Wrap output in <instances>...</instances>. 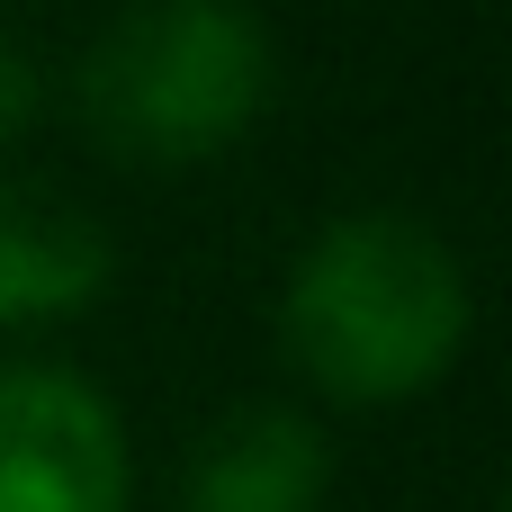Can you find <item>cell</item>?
Masks as SVG:
<instances>
[{"instance_id": "1", "label": "cell", "mask_w": 512, "mask_h": 512, "mask_svg": "<svg viewBox=\"0 0 512 512\" xmlns=\"http://www.w3.org/2000/svg\"><path fill=\"white\" fill-rule=\"evenodd\" d=\"M279 351L333 405H405L468 351V270L423 216H342L279 288Z\"/></svg>"}, {"instance_id": "2", "label": "cell", "mask_w": 512, "mask_h": 512, "mask_svg": "<svg viewBox=\"0 0 512 512\" xmlns=\"http://www.w3.org/2000/svg\"><path fill=\"white\" fill-rule=\"evenodd\" d=\"M270 90L279 54L243 0H126L72 72L81 126L117 162H207L261 126Z\"/></svg>"}, {"instance_id": "3", "label": "cell", "mask_w": 512, "mask_h": 512, "mask_svg": "<svg viewBox=\"0 0 512 512\" xmlns=\"http://www.w3.org/2000/svg\"><path fill=\"white\" fill-rule=\"evenodd\" d=\"M135 459L117 405L54 360L0 369V512H126Z\"/></svg>"}, {"instance_id": "4", "label": "cell", "mask_w": 512, "mask_h": 512, "mask_svg": "<svg viewBox=\"0 0 512 512\" xmlns=\"http://www.w3.org/2000/svg\"><path fill=\"white\" fill-rule=\"evenodd\" d=\"M117 279V243L90 207H72L45 180H0V333L63 324L99 306Z\"/></svg>"}, {"instance_id": "5", "label": "cell", "mask_w": 512, "mask_h": 512, "mask_svg": "<svg viewBox=\"0 0 512 512\" xmlns=\"http://www.w3.org/2000/svg\"><path fill=\"white\" fill-rule=\"evenodd\" d=\"M333 486V450L297 405H234L180 477V512H315Z\"/></svg>"}, {"instance_id": "6", "label": "cell", "mask_w": 512, "mask_h": 512, "mask_svg": "<svg viewBox=\"0 0 512 512\" xmlns=\"http://www.w3.org/2000/svg\"><path fill=\"white\" fill-rule=\"evenodd\" d=\"M36 108H45L36 54H27L18 36H0V144H9V135H27V126H36Z\"/></svg>"}]
</instances>
